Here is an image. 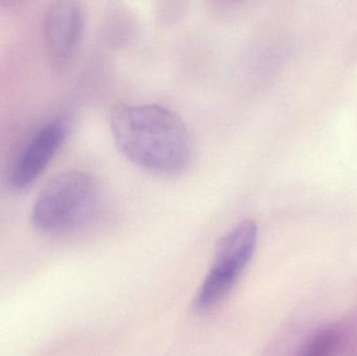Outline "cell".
Returning a JSON list of instances; mask_svg holds the SVG:
<instances>
[{
    "label": "cell",
    "mask_w": 357,
    "mask_h": 356,
    "mask_svg": "<svg viewBox=\"0 0 357 356\" xmlns=\"http://www.w3.org/2000/svg\"><path fill=\"white\" fill-rule=\"evenodd\" d=\"M66 136L64 125L54 121L36 132L19 155L10 171V183L26 189L46 171L62 146Z\"/></svg>",
    "instance_id": "obj_5"
},
{
    "label": "cell",
    "mask_w": 357,
    "mask_h": 356,
    "mask_svg": "<svg viewBox=\"0 0 357 356\" xmlns=\"http://www.w3.org/2000/svg\"><path fill=\"white\" fill-rule=\"evenodd\" d=\"M85 15L81 3L70 0L50 6L44 18V41L56 66H64L75 56L83 37Z\"/></svg>",
    "instance_id": "obj_4"
},
{
    "label": "cell",
    "mask_w": 357,
    "mask_h": 356,
    "mask_svg": "<svg viewBox=\"0 0 357 356\" xmlns=\"http://www.w3.org/2000/svg\"><path fill=\"white\" fill-rule=\"evenodd\" d=\"M257 238V224L252 219L241 222L220 238L211 268L195 295L197 311H209L228 296L253 257Z\"/></svg>",
    "instance_id": "obj_3"
},
{
    "label": "cell",
    "mask_w": 357,
    "mask_h": 356,
    "mask_svg": "<svg viewBox=\"0 0 357 356\" xmlns=\"http://www.w3.org/2000/svg\"><path fill=\"white\" fill-rule=\"evenodd\" d=\"M108 119L117 148L139 169L171 177L190 165L192 136L183 119L167 107L119 102L110 109Z\"/></svg>",
    "instance_id": "obj_1"
},
{
    "label": "cell",
    "mask_w": 357,
    "mask_h": 356,
    "mask_svg": "<svg viewBox=\"0 0 357 356\" xmlns=\"http://www.w3.org/2000/svg\"><path fill=\"white\" fill-rule=\"evenodd\" d=\"M100 201V186L93 176L83 171H63L38 194L31 224L44 235L73 233L94 219Z\"/></svg>",
    "instance_id": "obj_2"
},
{
    "label": "cell",
    "mask_w": 357,
    "mask_h": 356,
    "mask_svg": "<svg viewBox=\"0 0 357 356\" xmlns=\"http://www.w3.org/2000/svg\"><path fill=\"white\" fill-rule=\"evenodd\" d=\"M347 330L341 325L323 328L308 339L296 356H339L349 338Z\"/></svg>",
    "instance_id": "obj_6"
},
{
    "label": "cell",
    "mask_w": 357,
    "mask_h": 356,
    "mask_svg": "<svg viewBox=\"0 0 357 356\" xmlns=\"http://www.w3.org/2000/svg\"><path fill=\"white\" fill-rule=\"evenodd\" d=\"M187 6L188 3L182 1L159 2L157 6V17L162 24H174L184 16Z\"/></svg>",
    "instance_id": "obj_7"
}]
</instances>
